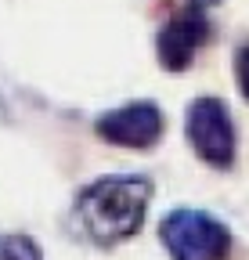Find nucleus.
<instances>
[{"label":"nucleus","mask_w":249,"mask_h":260,"mask_svg":"<svg viewBox=\"0 0 249 260\" xmlns=\"http://www.w3.org/2000/svg\"><path fill=\"white\" fill-rule=\"evenodd\" d=\"M152 203V181L141 174H109L87 184L76 199V228L98 246H116L141 232Z\"/></svg>","instance_id":"obj_1"},{"label":"nucleus","mask_w":249,"mask_h":260,"mask_svg":"<svg viewBox=\"0 0 249 260\" xmlns=\"http://www.w3.org/2000/svg\"><path fill=\"white\" fill-rule=\"evenodd\" d=\"M159 239L173 260H228L231 232L202 210H170L159 224Z\"/></svg>","instance_id":"obj_2"},{"label":"nucleus","mask_w":249,"mask_h":260,"mask_svg":"<svg viewBox=\"0 0 249 260\" xmlns=\"http://www.w3.org/2000/svg\"><path fill=\"white\" fill-rule=\"evenodd\" d=\"M188 141L202 162L213 170H228L235 162V123L221 98H195L188 105Z\"/></svg>","instance_id":"obj_3"},{"label":"nucleus","mask_w":249,"mask_h":260,"mask_svg":"<svg viewBox=\"0 0 249 260\" xmlns=\"http://www.w3.org/2000/svg\"><path fill=\"white\" fill-rule=\"evenodd\" d=\"M98 138L116 148H152L163 138V112L155 102H130L98 116Z\"/></svg>","instance_id":"obj_4"},{"label":"nucleus","mask_w":249,"mask_h":260,"mask_svg":"<svg viewBox=\"0 0 249 260\" xmlns=\"http://www.w3.org/2000/svg\"><path fill=\"white\" fill-rule=\"evenodd\" d=\"M206 4L192 0L188 8H181L163 29H159V40H155V51H159L163 69L181 73L188 69L192 58L199 54V47L209 40V22H206Z\"/></svg>","instance_id":"obj_5"},{"label":"nucleus","mask_w":249,"mask_h":260,"mask_svg":"<svg viewBox=\"0 0 249 260\" xmlns=\"http://www.w3.org/2000/svg\"><path fill=\"white\" fill-rule=\"evenodd\" d=\"M0 260H44V253L29 235L8 232V235H0Z\"/></svg>","instance_id":"obj_6"},{"label":"nucleus","mask_w":249,"mask_h":260,"mask_svg":"<svg viewBox=\"0 0 249 260\" xmlns=\"http://www.w3.org/2000/svg\"><path fill=\"white\" fill-rule=\"evenodd\" d=\"M235 80H238V90L245 94V102H249V44L238 47V54H235Z\"/></svg>","instance_id":"obj_7"},{"label":"nucleus","mask_w":249,"mask_h":260,"mask_svg":"<svg viewBox=\"0 0 249 260\" xmlns=\"http://www.w3.org/2000/svg\"><path fill=\"white\" fill-rule=\"evenodd\" d=\"M199 4H217V0H199Z\"/></svg>","instance_id":"obj_8"}]
</instances>
